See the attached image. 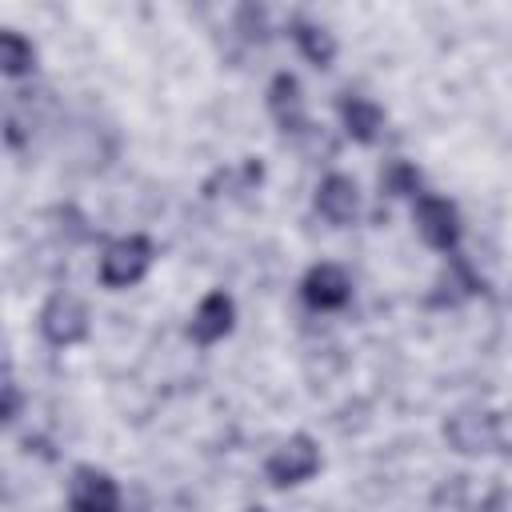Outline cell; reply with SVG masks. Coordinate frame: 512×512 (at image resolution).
<instances>
[{
	"mask_svg": "<svg viewBox=\"0 0 512 512\" xmlns=\"http://www.w3.org/2000/svg\"><path fill=\"white\" fill-rule=\"evenodd\" d=\"M148 264H152V244L144 236H124L100 256V280L112 288H128L148 272Z\"/></svg>",
	"mask_w": 512,
	"mask_h": 512,
	"instance_id": "1",
	"label": "cell"
},
{
	"mask_svg": "<svg viewBox=\"0 0 512 512\" xmlns=\"http://www.w3.org/2000/svg\"><path fill=\"white\" fill-rule=\"evenodd\" d=\"M316 468H320V452H316V444H312L308 436H292V440H284V444L268 456V476H272V484H300V480H308Z\"/></svg>",
	"mask_w": 512,
	"mask_h": 512,
	"instance_id": "2",
	"label": "cell"
},
{
	"mask_svg": "<svg viewBox=\"0 0 512 512\" xmlns=\"http://www.w3.org/2000/svg\"><path fill=\"white\" fill-rule=\"evenodd\" d=\"M416 228H420V236L428 240V244H436V248H456V240H460V220H456V208L448 204V200H440V196H416Z\"/></svg>",
	"mask_w": 512,
	"mask_h": 512,
	"instance_id": "3",
	"label": "cell"
},
{
	"mask_svg": "<svg viewBox=\"0 0 512 512\" xmlns=\"http://www.w3.org/2000/svg\"><path fill=\"white\" fill-rule=\"evenodd\" d=\"M40 328L52 344H76L88 332V308L76 296H52L40 312Z\"/></svg>",
	"mask_w": 512,
	"mask_h": 512,
	"instance_id": "4",
	"label": "cell"
},
{
	"mask_svg": "<svg viewBox=\"0 0 512 512\" xmlns=\"http://www.w3.org/2000/svg\"><path fill=\"white\" fill-rule=\"evenodd\" d=\"M68 504L72 512H120V492L104 472L84 468L68 488Z\"/></svg>",
	"mask_w": 512,
	"mask_h": 512,
	"instance_id": "5",
	"label": "cell"
},
{
	"mask_svg": "<svg viewBox=\"0 0 512 512\" xmlns=\"http://www.w3.org/2000/svg\"><path fill=\"white\" fill-rule=\"evenodd\" d=\"M348 296H352V280L336 264H316L304 276V300L312 308H340Z\"/></svg>",
	"mask_w": 512,
	"mask_h": 512,
	"instance_id": "6",
	"label": "cell"
},
{
	"mask_svg": "<svg viewBox=\"0 0 512 512\" xmlns=\"http://www.w3.org/2000/svg\"><path fill=\"white\" fill-rule=\"evenodd\" d=\"M316 208H320L324 220H332V224H348V220L356 216V208H360L356 184H352L348 176H340V172L324 176L320 188H316Z\"/></svg>",
	"mask_w": 512,
	"mask_h": 512,
	"instance_id": "7",
	"label": "cell"
},
{
	"mask_svg": "<svg viewBox=\"0 0 512 512\" xmlns=\"http://www.w3.org/2000/svg\"><path fill=\"white\" fill-rule=\"evenodd\" d=\"M228 328H232V300H228L224 292H208V296L196 304V312H192V336H196L200 344H212V340H220Z\"/></svg>",
	"mask_w": 512,
	"mask_h": 512,
	"instance_id": "8",
	"label": "cell"
},
{
	"mask_svg": "<svg viewBox=\"0 0 512 512\" xmlns=\"http://www.w3.org/2000/svg\"><path fill=\"white\" fill-rule=\"evenodd\" d=\"M268 104H272V112H276V120H280L284 128H296V124L304 120V100H300V84H296V76H276V80H272V96H268Z\"/></svg>",
	"mask_w": 512,
	"mask_h": 512,
	"instance_id": "9",
	"label": "cell"
},
{
	"mask_svg": "<svg viewBox=\"0 0 512 512\" xmlns=\"http://www.w3.org/2000/svg\"><path fill=\"white\" fill-rule=\"evenodd\" d=\"M340 116H344V128H348L356 140H372L376 128H380V108H376L372 100H364V96H348V100L340 104Z\"/></svg>",
	"mask_w": 512,
	"mask_h": 512,
	"instance_id": "10",
	"label": "cell"
},
{
	"mask_svg": "<svg viewBox=\"0 0 512 512\" xmlns=\"http://www.w3.org/2000/svg\"><path fill=\"white\" fill-rule=\"evenodd\" d=\"M0 68L8 76H20L32 68V44L20 36V32H4L0 36Z\"/></svg>",
	"mask_w": 512,
	"mask_h": 512,
	"instance_id": "11",
	"label": "cell"
},
{
	"mask_svg": "<svg viewBox=\"0 0 512 512\" xmlns=\"http://www.w3.org/2000/svg\"><path fill=\"white\" fill-rule=\"evenodd\" d=\"M296 40H300V48H304V56H308L312 64H328V60L336 56V44H332V36H328L324 28L300 24V28H296Z\"/></svg>",
	"mask_w": 512,
	"mask_h": 512,
	"instance_id": "12",
	"label": "cell"
},
{
	"mask_svg": "<svg viewBox=\"0 0 512 512\" xmlns=\"http://www.w3.org/2000/svg\"><path fill=\"white\" fill-rule=\"evenodd\" d=\"M380 184H384L392 196H408V192H416L420 176H416V168H408L404 160H396V164H388V172L380 176Z\"/></svg>",
	"mask_w": 512,
	"mask_h": 512,
	"instance_id": "13",
	"label": "cell"
}]
</instances>
